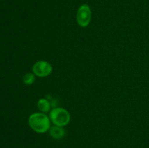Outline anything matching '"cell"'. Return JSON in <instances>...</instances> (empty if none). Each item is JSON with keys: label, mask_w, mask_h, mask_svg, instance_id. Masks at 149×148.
Instances as JSON below:
<instances>
[{"label": "cell", "mask_w": 149, "mask_h": 148, "mask_svg": "<svg viewBox=\"0 0 149 148\" xmlns=\"http://www.w3.org/2000/svg\"><path fill=\"white\" fill-rule=\"evenodd\" d=\"M49 119L55 126L63 127L69 123L71 115L65 109L62 107H55L49 113Z\"/></svg>", "instance_id": "2"}, {"label": "cell", "mask_w": 149, "mask_h": 148, "mask_svg": "<svg viewBox=\"0 0 149 148\" xmlns=\"http://www.w3.org/2000/svg\"><path fill=\"white\" fill-rule=\"evenodd\" d=\"M49 135L55 139H61L65 135V131L61 126H54L49 129Z\"/></svg>", "instance_id": "5"}, {"label": "cell", "mask_w": 149, "mask_h": 148, "mask_svg": "<svg viewBox=\"0 0 149 148\" xmlns=\"http://www.w3.org/2000/svg\"><path fill=\"white\" fill-rule=\"evenodd\" d=\"M50 119L44 113H35L29 118V124L32 130L39 133L47 132L50 129Z\"/></svg>", "instance_id": "1"}, {"label": "cell", "mask_w": 149, "mask_h": 148, "mask_svg": "<svg viewBox=\"0 0 149 148\" xmlns=\"http://www.w3.org/2000/svg\"><path fill=\"white\" fill-rule=\"evenodd\" d=\"M92 12L88 4H84L80 6L77 14V20L79 26L82 28L87 27L91 22Z\"/></svg>", "instance_id": "3"}, {"label": "cell", "mask_w": 149, "mask_h": 148, "mask_svg": "<svg viewBox=\"0 0 149 148\" xmlns=\"http://www.w3.org/2000/svg\"><path fill=\"white\" fill-rule=\"evenodd\" d=\"M23 83H24L26 85L30 86L31 84H33L35 81V76L33 75V73H28L25 74L23 78Z\"/></svg>", "instance_id": "7"}, {"label": "cell", "mask_w": 149, "mask_h": 148, "mask_svg": "<svg viewBox=\"0 0 149 148\" xmlns=\"http://www.w3.org/2000/svg\"><path fill=\"white\" fill-rule=\"evenodd\" d=\"M33 73L38 77H47L51 74L52 67L50 63L45 60L37 61L34 63L32 68Z\"/></svg>", "instance_id": "4"}, {"label": "cell", "mask_w": 149, "mask_h": 148, "mask_svg": "<svg viewBox=\"0 0 149 148\" xmlns=\"http://www.w3.org/2000/svg\"><path fill=\"white\" fill-rule=\"evenodd\" d=\"M37 107L40 111L43 113H48L50 111V102L47 99H40L37 102Z\"/></svg>", "instance_id": "6"}]
</instances>
